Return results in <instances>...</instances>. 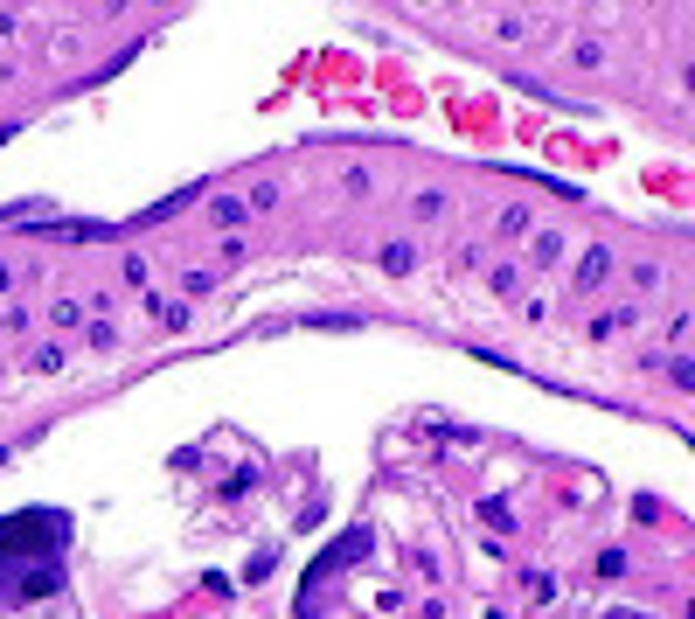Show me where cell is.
<instances>
[{
	"label": "cell",
	"mask_w": 695,
	"mask_h": 619,
	"mask_svg": "<svg viewBox=\"0 0 695 619\" xmlns=\"http://www.w3.org/2000/svg\"><path fill=\"white\" fill-rule=\"evenodd\" d=\"M28 369H35V376H56V369H63V348H56V341H42V348L28 355Z\"/></svg>",
	"instance_id": "11"
},
{
	"label": "cell",
	"mask_w": 695,
	"mask_h": 619,
	"mask_svg": "<svg viewBox=\"0 0 695 619\" xmlns=\"http://www.w3.org/2000/svg\"><path fill=\"white\" fill-rule=\"evenodd\" d=\"M529 599H536V606H550V599H556V578H550V571H529Z\"/></svg>",
	"instance_id": "16"
},
{
	"label": "cell",
	"mask_w": 695,
	"mask_h": 619,
	"mask_svg": "<svg viewBox=\"0 0 695 619\" xmlns=\"http://www.w3.org/2000/svg\"><path fill=\"white\" fill-rule=\"evenodd\" d=\"M598 578H626V550H605L598 557Z\"/></svg>",
	"instance_id": "21"
},
{
	"label": "cell",
	"mask_w": 695,
	"mask_h": 619,
	"mask_svg": "<svg viewBox=\"0 0 695 619\" xmlns=\"http://www.w3.org/2000/svg\"><path fill=\"white\" fill-rule=\"evenodd\" d=\"M487 286H494V293L508 300V293L522 286V258H501V265H487Z\"/></svg>",
	"instance_id": "7"
},
{
	"label": "cell",
	"mask_w": 695,
	"mask_h": 619,
	"mask_svg": "<svg viewBox=\"0 0 695 619\" xmlns=\"http://www.w3.org/2000/svg\"><path fill=\"white\" fill-rule=\"evenodd\" d=\"M188 202H202V188H174L167 202H153V209H139V216H133V230H146V223H167V216H181Z\"/></svg>",
	"instance_id": "4"
},
{
	"label": "cell",
	"mask_w": 695,
	"mask_h": 619,
	"mask_svg": "<svg viewBox=\"0 0 695 619\" xmlns=\"http://www.w3.org/2000/svg\"><path fill=\"white\" fill-rule=\"evenodd\" d=\"M536 230V216H529V202H515V209H501V237H529Z\"/></svg>",
	"instance_id": "10"
},
{
	"label": "cell",
	"mask_w": 695,
	"mask_h": 619,
	"mask_svg": "<svg viewBox=\"0 0 695 619\" xmlns=\"http://www.w3.org/2000/svg\"><path fill=\"white\" fill-rule=\"evenodd\" d=\"M480 515H487V522H494V529H501V536H508V529H515V515H508V501H480Z\"/></svg>",
	"instance_id": "19"
},
{
	"label": "cell",
	"mask_w": 695,
	"mask_h": 619,
	"mask_svg": "<svg viewBox=\"0 0 695 619\" xmlns=\"http://www.w3.org/2000/svg\"><path fill=\"white\" fill-rule=\"evenodd\" d=\"M411 216H417V223H438V216H445V195H438V188H417V195H411Z\"/></svg>",
	"instance_id": "9"
},
{
	"label": "cell",
	"mask_w": 695,
	"mask_h": 619,
	"mask_svg": "<svg viewBox=\"0 0 695 619\" xmlns=\"http://www.w3.org/2000/svg\"><path fill=\"white\" fill-rule=\"evenodd\" d=\"M369 550H376V529H369V522H362V529H348V536H334V543H327V550H320V557L306 564V585H299V606H306V599H313V592H320V585H327L334 571H348V564H362Z\"/></svg>",
	"instance_id": "2"
},
{
	"label": "cell",
	"mask_w": 695,
	"mask_h": 619,
	"mask_svg": "<svg viewBox=\"0 0 695 619\" xmlns=\"http://www.w3.org/2000/svg\"><path fill=\"white\" fill-rule=\"evenodd\" d=\"M7 286H14V265H0V293H7Z\"/></svg>",
	"instance_id": "24"
},
{
	"label": "cell",
	"mask_w": 695,
	"mask_h": 619,
	"mask_svg": "<svg viewBox=\"0 0 695 619\" xmlns=\"http://www.w3.org/2000/svg\"><path fill=\"white\" fill-rule=\"evenodd\" d=\"M536 272H550V265H563V237L556 230H536V258H529Z\"/></svg>",
	"instance_id": "8"
},
{
	"label": "cell",
	"mask_w": 695,
	"mask_h": 619,
	"mask_svg": "<svg viewBox=\"0 0 695 619\" xmlns=\"http://www.w3.org/2000/svg\"><path fill=\"white\" fill-rule=\"evenodd\" d=\"M49 320H56V327H84V307H77V300H56Z\"/></svg>",
	"instance_id": "17"
},
{
	"label": "cell",
	"mask_w": 695,
	"mask_h": 619,
	"mask_svg": "<svg viewBox=\"0 0 695 619\" xmlns=\"http://www.w3.org/2000/svg\"><path fill=\"white\" fill-rule=\"evenodd\" d=\"M251 487H258V466H237V473H230V480H223V501H244V494H251Z\"/></svg>",
	"instance_id": "12"
},
{
	"label": "cell",
	"mask_w": 695,
	"mask_h": 619,
	"mask_svg": "<svg viewBox=\"0 0 695 619\" xmlns=\"http://www.w3.org/2000/svg\"><path fill=\"white\" fill-rule=\"evenodd\" d=\"M70 515L63 508H21L0 515V606L56 599L63 592V550H70Z\"/></svg>",
	"instance_id": "1"
},
{
	"label": "cell",
	"mask_w": 695,
	"mask_h": 619,
	"mask_svg": "<svg viewBox=\"0 0 695 619\" xmlns=\"http://www.w3.org/2000/svg\"><path fill=\"white\" fill-rule=\"evenodd\" d=\"M126 279H133L139 293H146V279H153V265H146V258H139V251H133V258H126Z\"/></svg>",
	"instance_id": "23"
},
{
	"label": "cell",
	"mask_w": 695,
	"mask_h": 619,
	"mask_svg": "<svg viewBox=\"0 0 695 619\" xmlns=\"http://www.w3.org/2000/svg\"><path fill=\"white\" fill-rule=\"evenodd\" d=\"M661 369H668V383H675V390H695V362H689V355H668Z\"/></svg>",
	"instance_id": "13"
},
{
	"label": "cell",
	"mask_w": 695,
	"mask_h": 619,
	"mask_svg": "<svg viewBox=\"0 0 695 619\" xmlns=\"http://www.w3.org/2000/svg\"><path fill=\"white\" fill-rule=\"evenodd\" d=\"M605 279H612V251H605V244H584V258H577L570 286H577V293H598Z\"/></svg>",
	"instance_id": "3"
},
{
	"label": "cell",
	"mask_w": 695,
	"mask_h": 619,
	"mask_svg": "<svg viewBox=\"0 0 695 619\" xmlns=\"http://www.w3.org/2000/svg\"><path fill=\"white\" fill-rule=\"evenodd\" d=\"M153 313H160V327H167V334H181V327H188V307H181V300H153Z\"/></svg>",
	"instance_id": "14"
},
{
	"label": "cell",
	"mask_w": 695,
	"mask_h": 619,
	"mask_svg": "<svg viewBox=\"0 0 695 619\" xmlns=\"http://www.w3.org/2000/svg\"><path fill=\"white\" fill-rule=\"evenodd\" d=\"M244 216H251V209H244V195H216V202H209V223H216L223 237H237V223H244Z\"/></svg>",
	"instance_id": "5"
},
{
	"label": "cell",
	"mask_w": 695,
	"mask_h": 619,
	"mask_svg": "<svg viewBox=\"0 0 695 619\" xmlns=\"http://www.w3.org/2000/svg\"><path fill=\"white\" fill-rule=\"evenodd\" d=\"M0 466H7V446H0Z\"/></svg>",
	"instance_id": "26"
},
{
	"label": "cell",
	"mask_w": 695,
	"mask_h": 619,
	"mask_svg": "<svg viewBox=\"0 0 695 619\" xmlns=\"http://www.w3.org/2000/svg\"><path fill=\"white\" fill-rule=\"evenodd\" d=\"M306 327H362V313H306Z\"/></svg>",
	"instance_id": "18"
},
{
	"label": "cell",
	"mask_w": 695,
	"mask_h": 619,
	"mask_svg": "<svg viewBox=\"0 0 695 619\" xmlns=\"http://www.w3.org/2000/svg\"><path fill=\"white\" fill-rule=\"evenodd\" d=\"M494 35H501V42H529V21H522V14H494Z\"/></svg>",
	"instance_id": "15"
},
{
	"label": "cell",
	"mask_w": 695,
	"mask_h": 619,
	"mask_svg": "<svg viewBox=\"0 0 695 619\" xmlns=\"http://www.w3.org/2000/svg\"><path fill=\"white\" fill-rule=\"evenodd\" d=\"M376 258H383V272H390V279H404V272H417V244H383Z\"/></svg>",
	"instance_id": "6"
},
{
	"label": "cell",
	"mask_w": 695,
	"mask_h": 619,
	"mask_svg": "<svg viewBox=\"0 0 695 619\" xmlns=\"http://www.w3.org/2000/svg\"><path fill=\"white\" fill-rule=\"evenodd\" d=\"M272 202H278V188H272V181H258V188L244 195V209H272Z\"/></svg>",
	"instance_id": "22"
},
{
	"label": "cell",
	"mask_w": 695,
	"mask_h": 619,
	"mask_svg": "<svg viewBox=\"0 0 695 619\" xmlns=\"http://www.w3.org/2000/svg\"><path fill=\"white\" fill-rule=\"evenodd\" d=\"M272 564H278L272 550H258V557H251V564H244V585H258V578H272Z\"/></svg>",
	"instance_id": "20"
},
{
	"label": "cell",
	"mask_w": 695,
	"mask_h": 619,
	"mask_svg": "<svg viewBox=\"0 0 695 619\" xmlns=\"http://www.w3.org/2000/svg\"><path fill=\"white\" fill-rule=\"evenodd\" d=\"M605 619H654V613H605Z\"/></svg>",
	"instance_id": "25"
}]
</instances>
